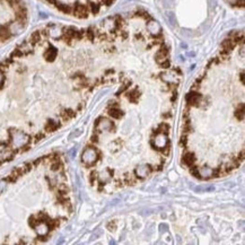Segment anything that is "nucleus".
Returning a JSON list of instances; mask_svg holds the SVG:
<instances>
[{
	"label": "nucleus",
	"instance_id": "f257e3e1",
	"mask_svg": "<svg viewBox=\"0 0 245 245\" xmlns=\"http://www.w3.org/2000/svg\"><path fill=\"white\" fill-rule=\"evenodd\" d=\"M10 139H12V147L16 149H19V148H23L24 146L29 143V137L26 133H24L23 131L12 130V131H10Z\"/></svg>",
	"mask_w": 245,
	"mask_h": 245
},
{
	"label": "nucleus",
	"instance_id": "f03ea898",
	"mask_svg": "<svg viewBox=\"0 0 245 245\" xmlns=\"http://www.w3.org/2000/svg\"><path fill=\"white\" fill-rule=\"evenodd\" d=\"M98 158V151L93 147H87L81 155V160L86 165H93Z\"/></svg>",
	"mask_w": 245,
	"mask_h": 245
},
{
	"label": "nucleus",
	"instance_id": "7ed1b4c3",
	"mask_svg": "<svg viewBox=\"0 0 245 245\" xmlns=\"http://www.w3.org/2000/svg\"><path fill=\"white\" fill-rule=\"evenodd\" d=\"M167 143H168V138L166 137L165 133H162V132L156 135L153 139V145L157 149H165Z\"/></svg>",
	"mask_w": 245,
	"mask_h": 245
},
{
	"label": "nucleus",
	"instance_id": "20e7f679",
	"mask_svg": "<svg viewBox=\"0 0 245 245\" xmlns=\"http://www.w3.org/2000/svg\"><path fill=\"white\" fill-rule=\"evenodd\" d=\"M114 129L113 123L110 121L108 119H105V118H102V119L98 120L96 124V130L99 132H108L112 131Z\"/></svg>",
	"mask_w": 245,
	"mask_h": 245
},
{
	"label": "nucleus",
	"instance_id": "39448f33",
	"mask_svg": "<svg viewBox=\"0 0 245 245\" xmlns=\"http://www.w3.org/2000/svg\"><path fill=\"white\" fill-rule=\"evenodd\" d=\"M43 57L48 62H53L58 57V49L53 45H49V48L44 52Z\"/></svg>",
	"mask_w": 245,
	"mask_h": 245
},
{
	"label": "nucleus",
	"instance_id": "423d86ee",
	"mask_svg": "<svg viewBox=\"0 0 245 245\" xmlns=\"http://www.w3.org/2000/svg\"><path fill=\"white\" fill-rule=\"evenodd\" d=\"M214 174H215V171H214L212 168H210V167H208V166L200 167L199 170H198V176L202 177V178H209V177H211Z\"/></svg>",
	"mask_w": 245,
	"mask_h": 245
},
{
	"label": "nucleus",
	"instance_id": "0eeeda50",
	"mask_svg": "<svg viewBox=\"0 0 245 245\" xmlns=\"http://www.w3.org/2000/svg\"><path fill=\"white\" fill-rule=\"evenodd\" d=\"M135 173H136V175H137L138 177H140V178H145V177H147L149 175V173H150V168H149L148 165H140V166H138L137 168H136Z\"/></svg>",
	"mask_w": 245,
	"mask_h": 245
},
{
	"label": "nucleus",
	"instance_id": "6e6552de",
	"mask_svg": "<svg viewBox=\"0 0 245 245\" xmlns=\"http://www.w3.org/2000/svg\"><path fill=\"white\" fill-rule=\"evenodd\" d=\"M34 228L36 229V233L39 234L40 236H44V235H46L48 232H49V229H50L45 222H40Z\"/></svg>",
	"mask_w": 245,
	"mask_h": 245
},
{
	"label": "nucleus",
	"instance_id": "1a4fd4ad",
	"mask_svg": "<svg viewBox=\"0 0 245 245\" xmlns=\"http://www.w3.org/2000/svg\"><path fill=\"white\" fill-rule=\"evenodd\" d=\"M201 101H202V97L200 96L199 94H197V93H191L188 96L189 104L192 105V106H198L201 103Z\"/></svg>",
	"mask_w": 245,
	"mask_h": 245
},
{
	"label": "nucleus",
	"instance_id": "9d476101",
	"mask_svg": "<svg viewBox=\"0 0 245 245\" xmlns=\"http://www.w3.org/2000/svg\"><path fill=\"white\" fill-rule=\"evenodd\" d=\"M59 123L58 122H56V121H53V120H50V121H48V123H46L45 126V130L49 132H53L56 131L58 128H59Z\"/></svg>",
	"mask_w": 245,
	"mask_h": 245
},
{
	"label": "nucleus",
	"instance_id": "9b49d317",
	"mask_svg": "<svg viewBox=\"0 0 245 245\" xmlns=\"http://www.w3.org/2000/svg\"><path fill=\"white\" fill-rule=\"evenodd\" d=\"M98 178H99V181L102 183H106L111 178V173L108 171V170H105V171L101 172L99 174H98Z\"/></svg>",
	"mask_w": 245,
	"mask_h": 245
},
{
	"label": "nucleus",
	"instance_id": "f8f14e48",
	"mask_svg": "<svg viewBox=\"0 0 245 245\" xmlns=\"http://www.w3.org/2000/svg\"><path fill=\"white\" fill-rule=\"evenodd\" d=\"M108 114H110L112 118H114V119H120V118L123 115V112H122L121 110H119L118 108H113L108 111Z\"/></svg>",
	"mask_w": 245,
	"mask_h": 245
},
{
	"label": "nucleus",
	"instance_id": "ddd939ff",
	"mask_svg": "<svg viewBox=\"0 0 245 245\" xmlns=\"http://www.w3.org/2000/svg\"><path fill=\"white\" fill-rule=\"evenodd\" d=\"M60 115H61V118H62L64 121H67V120L71 119L72 116H75V112L72 110H63L62 112L60 113Z\"/></svg>",
	"mask_w": 245,
	"mask_h": 245
},
{
	"label": "nucleus",
	"instance_id": "4468645a",
	"mask_svg": "<svg viewBox=\"0 0 245 245\" xmlns=\"http://www.w3.org/2000/svg\"><path fill=\"white\" fill-rule=\"evenodd\" d=\"M183 162H184V163H185L186 165L191 166L194 163V162H195V157H194L193 154L189 153V154L184 155V157H183Z\"/></svg>",
	"mask_w": 245,
	"mask_h": 245
},
{
	"label": "nucleus",
	"instance_id": "2eb2a0df",
	"mask_svg": "<svg viewBox=\"0 0 245 245\" xmlns=\"http://www.w3.org/2000/svg\"><path fill=\"white\" fill-rule=\"evenodd\" d=\"M228 4H230L232 6H241L243 7L244 5V0H226Z\"/></svg>",
	"mask_w": 245,
	"mask_h": 245
},
{
	"label": "nucleus",
	"instance_id": "dca6fc26",
	"mask_svg": "<svg viewBox=\"0 0 245 245\" xmlns=\"http://www.w3.org/2000/svg\"><path fill=\"white\" fill-rule=\"evenodd\" d=\"M236 118L239 120L244 119V105H241V108L236 111Z\"/></svg>",
	"mask_w": 245,
	"mask_h": 245
},
{
	"label": "nucleus",
	"instance_id": "f3484780",
	"mask_svg": "<svg viewBox=\"0 0 245 245\" xmlns=\"http://www.w3.org/2000/svg\"><path fill=\"white\" fill-rule=\"evenodd\" d=\"M60 168H61V163H60V162L57 159L51 165V170H52V171H59Z\"/></svg>",
	"mask_w": 245,
	"mask_h": 245
},
{
	"label": "nucleus",
	"instance_id": "a211bd4d",
	"mask_svg": "<svg viewBox=\"0 0 245 245\" xmlns=\"http://www.w3.org/2000/svg\"><path fill=\"white\" fill-rule=\"evenodd\" d=\"M139 95H140L139 91H138L137 89H135V91H132L131 93H130V99H131V101H137Z\"/></svg>",
	"mask_w": 245,
	"mask_h": 245
},
{
	"label": "nucleus",
	"instance_id": "6ab92c4d",
	"mask_svg": "<svg viewBox=\"0 0 245 245\" xmlns=\"http://www.w3.org/2000/svg\"><path fill=\"white\" fill-rule=\"evenodd\" d=\"M168 230V226L167 224H160L159 225V232L160 233H164V232H167Z\"/></svg>",
	"mask_w": 245,
	"mask_h": 245
},
{
	"label": "nucleus",
	"instance_id": "aec40b11",
	"mask_svg": "<svg viewBox=\"0 0 245 245\" xmlns=\"http://www.w3.org/2000/svg\"><path fill=\"white\" fill-rule=\"evenodd\" d=\"M108 228L110 229V230H111V232H114V230H115V228H116V224H115V222H111L108 225Z\"/></svg>",
	"mask_w": 245,
	"mask_h": 245
},
{
	"label": "nucleus",
	"instance_id": "412c9836",
	"mask_svg": "<svg viewBox=\"0 0 245 245\" xmlns=\"http://www.w3.org/2000/svg\"><path fill=\"white\" fill-rule=\"evenodd\" d=\"M4 83H5V75L2 70H0V87L4 85Z\"/></svg>",
	"mask_w": 245,
	"mask_h": 245
},
{
	"label": "nucleus",
	"instance_id": "4be33fe9",
	"mask_svg": "<svg viewBox=\"0 0 245 245\" xmlns=\"http://www.w3.org/2000/svg\"><path fill=\"white\" fill-rule=\"evenodd\" d=\"M6 189V181H0V193Z\"/></svg>",
	"mask_w": 245,
	"mask_h": 245
},
{
	"label": "nucleus",
	"instance_id": "5701e85b",
	"mask_svg": "<svg viewBox=\"0 0 245 245\" xmlns=\"http://www.w3.org/2000/svg\"><path fill=\"white\" fill-rule=\"evenodd\" d=\"M80 133H81V130H77L76 132H74V133H71V135L69 136V139H72V138L77 137V136H79Z\"/></svg>",
	"mask_w": 245,
	"mask_h": 245
},
{
	"label": "nucleus",
	"instance_id": "b1692460",
	"mask_svg": "<svg viewBox=\"0 0 245 245\" xmlns=\"http://www.w3.org/2000/svg\"><path fill=\"white\" fill-rule=\"evenodd\" d=\"M102 235V230H98L96 234H94V236H93V238H97V237H99Z\"/></svg>",
	"mask_w": 245,
	"mask_h": 245
},
{
	"label": "nucleus",
	"instance_id": "393cba45",
	"mask_svg": "<svg viewBox=\"0 0 245 245\" xmlns=\"http://www.w3.org/2000/svg\"><path fill=\"white\" fill-rule=\"evenodd\" d=\"M91 141H93V143H97V137H96V136L91 137Z\"/></svg>",
	"mask_w": 245,
	"mask_h": 245
}]
</instances>
